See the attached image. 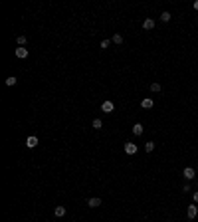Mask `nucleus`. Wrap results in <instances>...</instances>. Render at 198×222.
Masks as SVG:
<instances>
[{
	"instance_id": "f257e3e1",
	"label": "nucleus",
	"mask_w": 198,
	"mask_h": 222,
	"mask_svg": "<svg viewBox=\"0 0 198 222\" xmlns=\"http://www.w3.org/2000/svg\"><path fill=\"white\" fill-rule=\"evenodd\" d=\"M113 109H115L113 101H103V103H101V111H105V113H113Z\"/></svg>"
},
{
	"instance_id": "f03ea898",
	"label": "nucleus",
	"mask_w": 198,
	"mask_h": 222,
	"mask_svg": "<svg viewBox=\"0 0 198 222\" xmlns=\"http://www.w3.org/2000/svg\"><path fill=\"white\" fill-rule=\"evenodd\" d=\"M196 214H198V208L194 206V204H190V206L186 208V216L188 218H196Z\"/></svg>"
},
{
	"instance_id": "7ed1b4c3",
	"label": "nucleus",
	"mask_w": 198,
	"mask_h": 222,
	"mask_svg": "<svg viewBox=\"0 0 198 222\" xmlns=\"http://www.w3.org/2000/svg\"><path fill=\"white\" fill-rule=\"evenodd\" d=\"M125 153L127 155H135L137 153V145L135 143H125Z\"/></svg>"
},
{
	"instance_id": "20e7f679",
	"label": "nucleus",
	"mask_w": 198,
	"mask_h": 222,
	"mask_svg": "<svg viewBox=\"0 0 198 222\" xmlns=\"http://www.w3.org/2000/svg\"><path fill=\"white\" fill-rule=\"evenodd\" d=\"M16 58H20V60L28 58V48H16Z\"/></svg>"
},
{
	"instance_id": "39448f33",
	"label": "nucleus",
	"mask_w": 198,
	"mask_h": 222,
	"mask_svg": "<svg viewBox=\"0 0 198 222\" xmlns=\"http://www.w3.org/2000/svg\"><path fill=\"white\" fill-rule=\"evenodd\" d=\"M87 206H91V208H97V206H101V198H97V196L89 198V200H87Z\"/></svg>"
},
{
	"instance_id": "423d86ee",
	"label": "nucleus",
	"mask_w": 198,
	"mask_h": 222,
	"mask_svg": "<svg viewBox=\"0 0 198 222\" xmlns=\"http://www.w3.org/2000/svg\"><path fill=\"white\" fill-rule=\"evenodd\" d=\"M36 145H38V137H28V139H26V147L28 149H34V147H36Z\"/></svg>"
},
{
	"instance_id": "0eeeda50",
	"label": "nucleus",
	"mask_w": 198,
	"mask_h": 222,
	"mask_svg": "<svg viewBox=\"0 0 198 222\" xmlns=\"http://www.w3.org/2000/svg\"><path fill=\"white\" fill-rule=\"evenodd\" d=\"M182 175H184V177L188 179V181H192V179H194V169H190V167H186V169L182 171Z\"/></svg>"
},
{
	"instance_id": "6e6552de",
	"label": "nucleus",
	"mask_w": 198,
	"mask_h": 222,
	"mask_svg": "<svg viewBox=\"0 0 198 222\" xmlns=\"http://www.w3.org/2000/svg\"><path fill=\"white\" fill-rule=\"evenodd\" d=\"M54 214H56L58 218H62V216H65V206H56V208H54Z\"/></svg>"
},
{
	"instance_id": "1a4fd4ad",
	"label": "nucleus",
	"mask_w": 198,
	"mask_h": 222,
	"mask_svg": "<svg viewBox=\"0 0 198 222\" xmlns=\"http://www.w3.org/2000/svg\"><path fill=\"white\" fill-rule=\"evenodd\" d=\"M143 28H145V30H153V28H155V20L147 18L145 22H143Z\"/></svg>"
},
{
	"instance_id": "9d476101",
	"label": "nucleus",
	"mask_w": 198,
	"mask_h": 222,
	"mask_svg": "<svg viewBox=\"0 0 198 222\" xmlns=\"http://www.w3.org/2000/svg\"><path fill=\"white\" fill-rule=\"evenodd\" d=\"M141 105L145 107V109H151V107H153L155 103H153V99H149V97H147V99H143V101H141Z\"/></svg>"
},
{
	"instance_id": "9b49d317",
	"label": "nucleus",
	"mask_w": 198,
	"mask_h": 222,
	"mask_svg": "<svg viewBox=\"0 0 198 222\" xmlns=\"http://www.w3.org/2000/svg\"><path fill=\"white\" fill-rule=\"evenodd\" d=\"M133 133H135V135H143V125L141 123H135L133 125Z\"/></svg>"
},
{
	"instance_id": "f8f14e48",
	"label": "nucleus",
	"mask_w": 198,
	"mask_h": 222,
	"mask_svg": "<svg viewBox=\"0 0 198 222\" xmlns=\"http://www.w3.org/2000/svg\"><path fill=\"white\" fill-rule=\"evenodd\" d=\"M151 91H153V93H159V91H161V83H151Z\"/></svg>"
},
{
	"instance_id": "ddd939ff",
	"label": "nucleus",
	"mask_w": 198,
	"mask_h": 222,
	"mask_svg": "<svg viewBox=\"0 0 198 222\" xmlns=\"http://www.w3.org/2000/svg\"><path fill=\"white\" fill-rule=\"evenodd\" d=\"M16 81H18V79H16L14 75H10V77L6 79V85H8V87H12V85H16Z\"/></svg>"
},
{
	"instance_id": "4468645a",
	"label": "nucleus",
	"mask_w": 198,
	"mask_h": 222,
	"mask_svg": "<svg viewBox=\"0 0 198 222\" xmlns=\"http://www.w3.org/2000/svg\"><path fill=\"white\" fill-rule=\"evenodd\" d=\"M145 151H147V153H153V151H155V143H153V141H149V143L145 145Z\"/></svg>"
},
{
	"instance_id": "2eb2a0df",
	"label": "nucleus",
	"mask_w": 198,
	"mask_h": 222,
	"mask_svg": "<svg viewBox=\"0 0 198 222\" xmlns=\"http://www.w3.org/2000/svg\"><path fill=\"white\" fill-rule=\"evenodd\" d=\"M101 127H103V121H101V119H93V129H97V131H99Z\"/></svg>"
},
{
	"instance_id": "dca6fc26",
	"label": "nucleus",
	"mask_w": 198,
	"mask_h": 222,
	"mask_svg": "<svg viewBox=\"0 0 198 222\" xmlns=\"http://www.w3.org/2000/svg\"><path fill=\"white\" fill-rule=\"evenodd\" d=\"M161 20H163V22H170V12H163Z\"/></svg>"
},
{
	"instance_id": "f3484780",
	"label": "nucleus",
	"mask_w": 198,
	"mask_h": 222,
	"mask_svg": "<svg viewBox=\"0 0 198 222\" xmlns=\"http://www.w3.org/2000/svg\"><path fill=\"white\" fill-rule=\"evenodd\" d=\"M113 42H115V44H123V36H121V34H115V36H113Z\"/></svg>"
},
{
	"instance_id": "a211bd4d",
	"label": "nucleus",
	"mask_w": 198,
	"mask_h": 222,
	"mask_svg": "<svg viewBox=\"0 0 198 222\" xmlns=\"http://www.w3.org/2000/svg\"><path fill=\"white\" fill-rule=\"evenodd\" d=\"M16 42H18L20 46H24V44H26V36H18V38H16Z\"/></svg>"
},
{
	"instance_id": "6ab92c4d",
	"label": "nucleus",
	"mask_w": 198,
	"mask_h": 222,
	"mask_svg": "<svg viewBox=\"0 0 198 222\" xmlns=\"http://www.w3.org/2000/svg\"><path fill=\"white\" fill-rule=\"evenodd\" d=\"M111 42H113V40H103V42H101V48H103V50H107Z\"/></svg>"
},
{
	"instance_id": "aec40b11",
	"label": "nucleus",
	"mask_w": 198,
	"mask_h": 222,
	"mask_svg": "<svg viewBox=\"0 0 198 222\" xmlns=\"http://www.w3.org/2000/svg\"><path fill=\"white\" fill-rule=\"evenodd\" d=\"M192 198H194V202H198V192H194V196H192Z\"/></svg>"
},
{
	"instance_id": "412c9836",
	"label": "nucleus",
	"mask_w": 198,
	"mask_h": 222,
	"mask_svg": "<svg viewBox=\"0 0 198 222\" xmlns=\"http://www.w3.org/2000/svg\"><path fill=\"white\" fill-rule=\"evenodd\" d=\"M194 10H198V0H196V2H194Z\"/></svg>"
}]
</instances>
